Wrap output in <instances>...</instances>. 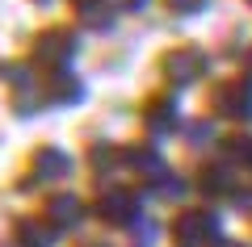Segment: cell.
I'll return each mask as SVG.
<instances>
[{
	"mask_svg": "<svg viewBox=\"0 0 252 247\" xmlns=\"http://www.w3.org/2000/svg\"><path fill=\"white\" fill-rule=\"evenodd\" d=\"M219 247H244V243H219Z\"/></svg>",
	"mask_w": 252,
	"mask_h": 247,
	"instance_id": "cell-18",
	"label": "cell"
},
{
	"mask_svg": "<svg viewBox=\"0 0 252 247\" xmlns=\"http://www.w3.org/2000/svg\"><path fill=\"white\" fill-rule=\"evenodd\" d=\"M160 76L168 88H189V84H198L206 76V55L198 46H172L160 59Z\"/></svg>",
	"mask_w": 252,
	"mask_h": 247,
	"instance_id": "cell-2",
	"label": "cell"
},
{
	"mask_svg": "<svg viewBox=\"0 0 252 247\" xmlns=\"http://www.w3.org/2000/svg\"><path fill=\"white\" fill-rule=\"evenodd\" d=\"M67 172H72L67 151H59V147H38L34 155H30L26 176L17 180V189H46V185H59Z\"/></svg>",
	"mask_w": 252,
	"mask_h": 247,
	"instance_id": "cell-3",
	"label": "cell"
},
{
	"mask_svg": "<svg viewBox=\"0 0 252 247\" xmlns=\"http://www.w3.org/2000/svg\"><path fill=\"white\" fill-rule=\"evenodd\" d=\"M80 218H84V201L76 193H67V189H59V193H51L46 197V205H42V222L59 235V230H72V226H80Z\"/></svg>",
	"mask_w": 252,
	"mask_h": 247,
	"instance_id": "cell-7",
	"label": "cell"
},
{
	"mask_svg": "<svg viewBox=\"0 0 252 247\" xmlns=\"http://www.w3.org/2000/svg\"><path fill=\"white\" fill-rule=\"evenodd\" d=\"M93 214L105 226H126L130 230V222L139 218V193L135 189H101L97 201H93Z\"/></svg>",
	"mask_w": 252,
	"mask_h": 247,
	"instance_id": "cell-4",
	"label": "cell"
},
{
	"mask_svg": "<svg viewBox=\"0 0 252 247\" xmlns=\"http://www.w3.org/2000/svg\"><path fill=\"white\" fill-rule=\"evenodd\" d=\"M51 239H55V230L42 218H17L13 222V243H21V247H51Z\"/></svg>",
	"mask_w": 252,
	"mask_h": 247,
	"instance_id": "cell-12",
	"label": "cell"
},
{
	"mask_svg": "<svg viewBox=\"0 0 252 247\" xmlns=\"http://www.w3.org/2000/svg\"><path fill=\"white\" fill-rule=\"evenodd\" d=\"M147 0H114V9H126V13H139Z\"/></svg>",
	"mask_w": 252,
	"mask_h": 247,
	"instance_id": "cell-17",
	"label": "cell"
},
{
	"mask_svg": "<svg viewBox=\"0 0 252 247\" xmlns=\"http://www.w3.org/2000/svg\"><path fill=\"white\" fill-rule=\"evenodd\" d=\"M38 92H42V105H76V101L84 97V84H80L67 67H59V71L46 76V84H42Z\"/></svg>",
	"mask_w": 252,
	"mask_h": 247,
	"instance_id": "cell-9",
	"label": "cell"
},
{
	"mask_svg": "<svg viewBox=\"0 0 252 247\" xmlns=\"http://www.w3.org/2000/svg\"><path fill=\"white\" fill-rule=\"evenodd\" d=\"M164 9L177 13V17H193V13L206 9V0H164Z\"/></svg>",
	"mask_w": 252,
	"mask_h": 247,
	"instance_id": "cell-15",
	"label": "cell"
},
{
	"mask_svg": "<svg viewBox=\"0 0 252 247\" xmlns=\"http://www.w3.org/2000/svg\"><path fill=\"white\" fill-rule=\"evenodd\" d=\"M143 126L152 134H168L177 126V97L172 92H152L143 101Z\"/></svg>",
	"mask_w": 252,
	"mask_h": 247,
	"instance_id": "cell-10",
	"label": "cell"
},
{
	"mask_svg": "<svg viewBox=\"0 0 252 247\" xmlns=\"http://www.w3.org/2000/svg\"><path fill=\"white\" fill-rule=\"evenodd\" d=\"M248 168H252V164H248Z\"/></svg>",
	"mask_w": 252,
	"mask_h": 247,
	"instance_id": "cell-22",
	"label": "cell"
},
{
	"mask_svg": "<svg viewBox=\"0 0 252 247\" xmlns=\"http://www.w3.org/2000/svg\"><path fill=\"white\" fill-rule=\"evenodd\" d=\"M210 109L227 122H252V80H227L210 92Z\"/></svg>",
	"mask_w": 252,
	"mask_h": 247,
	"instance_id": "cell-6",
	"label": "cell"
},
{
	"mask_svg": "<svg viewBox=\"0 0 252 247\" xmlns=\"http://www.w3.org/2000/svg\"><path fill=\"white\" fill-rule=\"evenodd\" d=\"M198 193H206V197H235L231 164H223V159L202 164V172H198Z\"/></svg>",
	"mask_w": 252,
	"mask_h": 247,
	"instance_id": "cell-11",
	"label": "cell"
},
{
	"mask_svg": "<svg viewBox=\"0 0 252 247\" xmlns=\"http://www.w3.org/2000/svg\"><path fill=\"white\" fill-rule=\"evenodd\" d=\"M210 138V122H193V130H189V142H206Z\"/></svg>",
	"mask_w": 252,
	"mask_h": 247,
	"instance_id": "cell-16",
	"label": "cell"
},
{
	"mask_svg": "<svg viewBox=\"0 0 252 247\" xmlns=\"http://www.w3.org/2000/svg\"><path fill=\"white\" fill-rule=\"evenodd\" d=\"M76 46H80L76 29L46 26L42 34L30 42V63H34V67H46V71H59V67H67V63L76 59Z\"/></svg>",
	"mask_w": 252,
	"mask_h": 247,
	"instance_id": "cell-1",
	"label": "cell"
},
{
	"mask_svg": "<svg viewBox=\"0 0 252 247\" xmlns=\"http://www.w3.org/2000/svg\"><path fill=\"white\" fill-rule=\"evenodd\" d=\"M223 164L248 168L252 164V134H231V138H223Z\"/></svg>",
	"mask_w": 252,
	"mask_h": 247,
	"instance_id": "cell-13",
	"label": "cell"
},
{
	"mask_svg": "<svg viewBox=\"0 0 252 247\" xmlns=\"http://www.w3.org/2000/svg\"><path fill=\"white\" fill-rule=\"evenodd\" d=\"M118 164L122 168H130L135 176H143L147 185H152L156 176H164V159H160V151L156 147H147V142H130V147H118Z\"/></svg>",
	"mask_w": 252,
	"mask_h": 247,
	"instance_id": "cell-8",
	"label": "cell"
},
{
	"mask_svg": "<svg viewBox=\"0 0 252 247\" xmlns=\"http://www.w3.org/2000/svg\"><path fill=\"white\" fill-rule=\"evenodd\" d=\"M89 168L97 172V176H105L109 168H118V147H109V142H97V147L89 151Z\"/></svg>",
	"mask_w": 252,
	"mask_h": 247,
	"instance_id": "cell-14",
	"label": "cell"
},
{
	"mask_svg": "<svg viewBox=\"0 0 252 247\" xmlns=\"http://www.w3.org/2000/svg\"><path fill=\"white\" fill-rule=\"evenodd\" d=\"M34 4H51V0H34Z\"/></svg>",
	"mask_w": 252,
	"mask_h": 247,
	"instance_id": "cell-19",
	"label": "cell"
},
{
	"mask_svg": "<svg viewBox=\"0 0 252 247\" xmlns=\"http://www.w3.org/2000/svg\"><path fill=\"white\" fill-rule=\"evenodd\" d=\"M248 4H252V0H248Z\"/></svg>",
	"mask_w": 252,
	"mask_h": 247,
	"instance_id": "cell-21",
	"label": "cell"
},
{
	"mask_svg": "<svg viewBox=\"0 0 252 247\" xmlns=\"http://www.w3.org/2000/svg\"><path fill=\"white\" fill-rule=\"evenodd\" d=\"M172 239L177 247H206L219 239V218L210 210H181L172 218Z\"/></svg>",
	"mask_w": 252,
	"mask_h": 247,
	"instance_id": "cell-5",
	"label": "cell"
},
{
	"mask_svg": "<svg viewBox=\"0 0 252 247\" xmlns=\"http://www.w3.org/2000/svg\"><path fill=\"white\" fill-rule=\"evenodd\" d=\"M248 71H252V55H248Z\"/></svg>",
	"mask_w": 252,
	"mask_h": 247,
	"instance_id": "cell-20",
	"label": "cell"
}]
</instances>
